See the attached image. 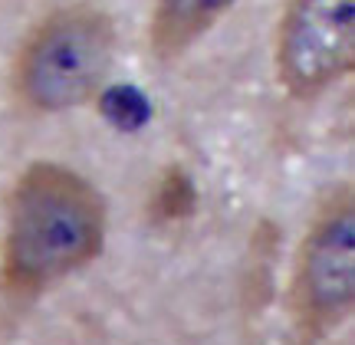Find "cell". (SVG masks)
<instances>
[{
  "label": "cell",
  "mask_w": 355,
  "mask_h": 345,
  "mask_svg": "<svg viewBox=\"0 0 355 345\" xmlns=\"http://www.w3.org/2000/svg\"><path fill=\"white\" fill-rule=\"evenodd\" d=\"M237 0H152L148 39L158 60L188 53Z\"/></svg>",
  "instance_id": "5b68a950"
},
{
  "label": "cell",
  "mask_w": 355,
  "mask_h": 345,
  "mask_svg": "<svg viewBox=\"0 0 355 345\" xmlns=\"http://www.w3.org/2000/svg\"><path fill=\"white\" fill-rule=\"evenodd\" d=\"M115 63V26L89 3L50 13L24 39L13 86L33 112H69L96 99Z\"/></svg>",
  "instance_id": "7a4b0ae2"
},
{
  "label": "cell",
  "mask_w": 355,
  "mask_h": 345,
  "mask_svg": "<svg viewBox=\"0 0 355 345\" xmlns=\"http://www.w3.org/2000/svg\"><path fill=\"white\" fill-rule=\"evenodd\" d=\"M293 316L303 342H316L355 306V204L349 184L322 197L303 233L293 269Z\"/></svg>",
  "instance_id": "3957f363"
},
{
  "label": "cell",
  "mask_w": 355,
  "mask_h": 345,
  "mask_svg": "<svg viewBox=\"0 0 355 345\" xmlns=\"http://www.w3.org/2000/svg\"><path fill=\"white\" fill-rule=\"evenodd\" d=\"M355 66V0H290L277 73L293 99H316Z\"/></svg>",
  "instance_id": "277c9868"
},
{
  "label": "cell",
  "mask_w": 355,
  "mask_h": 345,
  "mask_svg": "<svg viewBox=\"0 0 355 345\" xmlns=\"http://www.w3.org/2000/svg\"><path fill=\"white\" fill-rule=\"evenodd\" d=\"M105 201L60 161H33L3 197L0 290L30 299L89 267L105 243Z\"/></svg>",
  "instance_id": "6da1fadb"
}]
</instances>
